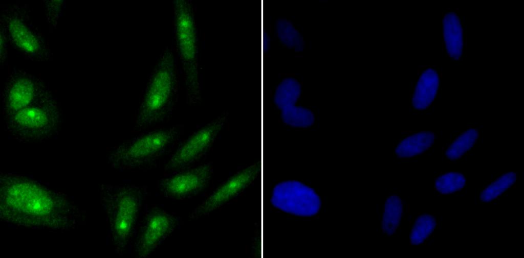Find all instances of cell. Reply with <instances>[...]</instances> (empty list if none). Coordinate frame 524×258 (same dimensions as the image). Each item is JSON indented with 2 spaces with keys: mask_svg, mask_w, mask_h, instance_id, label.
I'll return each mask as SVG.
<instances>
[{
  "mask_svg": "<svg viewBox=\"0 0 524 258\" xmlns=\"http://www.w3.org/2000/svg\"><path fill=\"white\" fill-rule=\"evenodd\" d=\"M9 42L4 28L0 25V69H4L9 64Z\"/></svg>",
  "mask_w": 524,
  "mask_h": 258,
  "instance_id": "cell-25",
  "label": "cell"
},
{
  "mask_svg": "<svg viewBox=\"0 0 524 258\" xmlns=\"http://www.w3.org/2000/svg\"><path fill=\"white\" fill-rule=\"evenodd\" d=\"M258 165L256 161L230 175L188 213L184 222L188 224L209 216L238 197L257 180Z\"/></svg>",
  "mask_w": 524,
  "mask_h": 258,
  "instance_id": "cell-12",
  "label": "cell"
},
{
  "mask_svg": "<svg viewBox=\"0 0 524 258\" xmlns=\"http://www.w3.org/2000/svg\"><path fill=\"white\" fill-rule=\"evenodd\" d=\"M439 83V75L433 68H428L421 74L411 100L414 109L423 110L432 104L437 95Z\"/></svg>",
  "mask_w": 524,
  "mask_h": 258,
  "instance_id": "cell-15",
  "label": "cell"
},
{
  "mask_svg": "<svg viewBox=\"0 0 524 258\" xmlns=\"http://www.w3.org/2000/svg\"><path fill=\"white\" fill-rule=\"evenodd\" d=\"M176 52L184 76V100L193 113L205 106L199 79V38L194 5L191 0H172Z\"/></svg>",
  "mask_w": 524,
  "mask_h": 258,
  "instance_id": "cell-5",
  "label": "cell"
},
{
  "mask_svg": "<svg viewBox=\"0 0 524 258\" xmlns=\"http://www.w3.org/2000/svg\"><path fill=\"white\" fill-rule=\"evenodd\" d=\"M153 194L148 185L111 181L100 187V200L106 213L116 255L122 257L134 239L142 207Z\"/></svg>",
  "mask_w": 524,
  "mask_h": 258,
  "instance_id": "cell-4",
  "label": "cell"
},
{
  "mask_svg": "<svg viewBox=\"0 0 524 258\" xmlns=\"http://www.w3.org/2000/svg\"><path fill=\"white\" fill-rule=\"evenodd\" d=\"M275 29L279 41L285 47L296 52L303 50L304 38L289 20L280 18L276 23Z\"/></svg>",
  "mask_w": 524,
  "mask_h": 258,
  "instance_id": "cell-19",
  "label": "cell"
},
{
  "mask_svg": "<svg viewBox=\"0 0 524 258\" xmlns=\"http://www.w3.org/2000/svg\"><path fill=\"white\" fill-rule=\"evenodd\" d=\"M478 137V131L475 128L465 131L447 148L445 153L446 157L451 160L460 159L474 146Z\"/></svg>",
  "mask_w": 524,
  "mask_h": 258,
  "instance_id": "cell-20",
  "label": "cell"
},
{
  "mask_svg": "<svg viewBox=\"0 0 524 258\" xmlns=\"http://www.w3.org/2000/svg\"><path fill=\"white\" fill-rule=\"evenodd\" d=\"M271 202L282 212L306 217L316 215L321 206L320 198L313 189L295 180L276 184L272 191Z\"/></svg>",
  "mask_w": 524,
  "mask_h": 258,
  "instance_id": "cell-13",
  "label": "cell"
},
{
  "mask_svg": "<svg viewBox=\"0 0 524 258\" xmlns=\"http://www.w3.org/2000/svg\"><path fill=\"white\" fill-rule=\"evenodd\" d=\"M517 175L514 172H508L490 184L480 194L483 202H489L500 196L516 181Z\"/></svg>",
  "mask_w": 524,
  "mask_h": 258,
  "instance_id": "cell-22",
  "label": "cell"
},
{
  "mask_svg": "<svg viewBox=\"0 0 524 258\" xmlns=\"http://www.w3.org/2000/svg\"><path fill=\"white\" fill-rule=\"evenodd\" d=\"M443 38L449 56L459 60L463 53V32L461 21L454 13L446 14L443 21Z\"/></svg>",
  "mask_w": 524,
  "mask_h": 258,
  "instance_id": "cell-16",
  "label": "cell"
},
{
  "mask_svg": "<svg viewBox=\"0 0 524 258\" xmlns=\"http://www.w3.org/2000/svg\"><path fill=\"white\" fill-rule=\"evenodd\" d=\"M436 227L435 218L429 214L419 216L411 229L409 239L412 245L421 244L432 233Z\"/></svg>",
  "mask_w": 524,
  "mask_h": 258,
  "instance_id": "cell-21",
  "label": "cell"
},
{
  "mask_svg": "<svg viewBox=\"0 0 524 258\" xmlns=\"http://www.w3.org/2000/svg\"><path fill=\"white\" fill-rule=\"evenodd\" d=\"M403 213V203L397 195L387 198L381 221L383 231L387 236L392 235L400 223Z\"/></svg>",
  "mask_w": 524,
  "mask_h": 258,
  "instance_id": "cell-18",
  "label": "cell"
},
{
  "mask_svg": "<svg viewBox=\"0 0 524 258\" xmlns=\"http://www.w3.org/2000/svg\"><path fill=\"white\" fill-rule=\"evenodd\" d=\"M466 183L465 176L456 172H449L439 176L434 182L436 191L441 194H452L462 190Z\"/></svg>",
  "mask_w": 524,
  "mask_h": 258,
  "instance_id": "cell-23",
  "label": "cell"
},
{
  "mask_svg": "<svg viewBox=\"0 0 524 258\" xmlns=\"http://www.w3.org/2000/svg\"><path fill=\"white\" fill-rule=\"evenodd\" d=\"M32 15L28 2L5 1L1 5L0 25L10 46L24 59L34 63H52L54 60L52 47Z\"/></svg>",
  "mask_w": 524,
  "mask_h": 258,
  "instance_id": "cell-6",
  "label": "cell"
},
{
  "mask_svg": "<svg viewBox=\"0 0 524 258\" xmlns=\"http://www.w3.org/2000/svg\"><path fill=\"white\" fill-rule=\"evenodd\" d=\"M180 75L174 49L163 46L147 80L133 129L136 133L164 124L172 118L178 105Z\"/></svg>",
  "mask_w": 524,
  "mask_h": 258,
  "instance_id": "cell-2",
  "label": "cell"
},
{
  "mask_svg": "<svg viewBox=\"0 0 524 258\" xmlns=\"http://www.w3.org/2000/svg\"><path fill=\"white\" fill-rule=\"evenodd\" d=\"M228 116V113L226 112L221 114L182 139L164 165L163 171L172 174L205 161L225 126Z\"/></svg>",
  "mask_w": 524,
  "mask_h": 258,
  "instance_id": "cell-8",
  "label": "cell"
},
{
  "mask_svg": "<svg viewBox=\"0 0 524 258\" xmlns=\"http://www.w3.org/2000/svg\"><path fill=\"white\" fill-rule=\"evenodd\" d=\"M64 5V0H43L42 2L46 22L52 36L55 34Z\"/></svg>",
  "mask_w": 524,
  "mask_h": 258,
  "instance_id": "cell-24",
  "label": "cell"
},
{
  "mask_svg": "<svg viewBox=\"0 0 524 258\" xmlns=\"http://www.w3.org/2000/svg\"><path fill=\"white\" fill-rule=\"evenodd\" d=\"M214 173L213 161H205L195 167L159 178L155 183L163 198L184 202L206 192L212 182Z\"/></svg>",
  "mask_w": 524,
  "mask_h": 258,
  "instance_id": "cell-11",
  "label": "cell"
},
{
  "mask_svg": "<svg viewBox=\"0 0 524 258\" xmlns=\"http://www.w3.org/2000/svg\"><path fill=\"white\" fill-rule=\"evenodd\" d=\"M435 140V135L429 131H421L401 140L395 149L396 155L400 158H409L422 154L431 147Z\"/></svg>",
  "mask_w": 524,
  "mask_h": 258,
  "instance_id": "cell-17",
  "label": "cell"
},
{
  "mask_svg": "<svg viewBox=\"0 0 524 258\" xmlns=\"http://www.w3.org/2000/svg\"><path fill=\"white\" fill-rule=\"evenodd\" d=\"M301 94V86L292 77L284 79L278 85L274 101L281 111L283 123L289 126L304 128L312 126L315 121L313 113L308 108L296 104Z\"/></svg>",
  "mask_w": 524,
  "mask_h": 258,
  "instance_id": "cell-14",
  "label": "cell"
},
{
  "mask_svg": "<svg viewBox=\"0 0 524 258\" xmlns=\"http://www.w3.org/2000/svg\"><path fill=\"white\" fill-rule=\"evenodd\" d=\"M3 118L6 130L16 139L27 144L55 136L63 124V110L52 90L41 100Z\"/></svg>",
  "mask_w": 524,
  "mask_h": 258,
  "instance_id": "cell-7",
  "label": "cell"
},
{
  "mask_svg": "<svg viewBox=\"0 0 524 258\" xmlns=\"http://www.w3.org/2000/svg\"><path fill=\"white\" fill-rule=\"evenodd\" d=\"M186 131L182 123L148 130L124 139L106 151L103 156L118 171L155 170L170 156Z\"/></svg>",
  "mask_w": 524,
  "mask_h": 258,
  "instance_id": "cell-3",
  "label": "cell"
},
{
  "mask_svg": "<svg viewBox=\"0 0 524 258\" xmlns=\"http://www.w3.org/2000/svg\"><path fill=\"white\" fill-rule=\"evenodd\" d=\"M183 223L181 216L161 205L154 204L148 207L136 230L131 257L150 256Z\"/></svg>",
  "mask_w": 524,
  "mask_h": 258,
  "instance_id": "cell-9",
  "label": "cell"
},
{
  "mask_svg": "<svg viewBox=\"0 0 524 258\" xmlns=\"http://www.w3.org/2000/svg\"><path fill=\"white\" fill-rule=\"evenodd\" d=\"M82 216L77 206L60 192L25 175L1 173V219L26 227L62 230L76 226Z\"/></svg>",
  "mask_w": 524,
  "mask_h": 258,
  "instance_id": "cell-1",
  "label": "cell"
},
{
  "mask_svg": "<svg viewBox=\"0 0 524 258\" xmlns=\"http://www.w3.org/2000/svg\"><path fill=\"white\" fill-rule=\"evenodd\" d=\"M51 91L45 79L23 67H15L5 79L2 90L3 118L37 102Z\"/></svg>",
  "mask_w": 524,
  "mask_h": 258,
  "instance_id": "cell-10",
  "label": "cell"
}]
</instances>
